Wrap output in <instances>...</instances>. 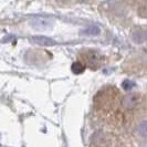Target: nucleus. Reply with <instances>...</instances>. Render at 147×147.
Wrapping results in <instances>:
<instances>
[{"instance_id":"obj_6","label":"nucleus","mask_w":147,"mask_h":147,"mask_svg":"<svg viewBox=\"0 0 147 147\" xmlns=\"http://www.w3.org/2000/svg\"><path fill=\"white\" fill-rule=\"evenodd\" d=\"M83 70H84V67H83V65H82L81 63H79V62L73 63V65H72V71H73L74 73H82Z\"/></svg>"},{"instance_id":"obj_2","label":"nucleus","mask_w":147,"mask_h":147,"mask_svg":"<svg viewBox=\"0 0 147 147\" xmlns=\"http://www.w3.org/2000/svg\"><path fill=\"white\" fill-rule=\"evenodd\" d=\"M30 41L33 44L37 45H41V47H51L57 43L53 39L49 37H43V36H38V37H32L30 38Z\"/></svg>"},{"instance_id":"obj_5","label":"nucleus","mask_w":147,"mask_h":147,"mask_svg":"<svg viewBox=\"0 0 147 147\" xmlns=\"http://www.w3.org/2000/svg\"><path fill=\"white\" fill-rule=\"evenodd\" d=\"M122 86H123V88L125 91H129V90H132L135 86V83L133 81H131V80H125V81H123V83H122Z\"/></svg>"},{"instance_id":"obj_1","label":"nucleus","mask_w":147,"mask_h":147,"mask_svg":"<svg viewBox=\"0 0 147 147\" xmlns=\"http://www.w3.org/2000/svg\"><path fill=\"white\" fill-rule=\"evenodd\" d=\"M54 21L47 17H34L30 20L31 28L37 31H48L53 28Z\"/></svg>"},{"instance_id":"obj_3","label":"nucleus","mask_w":147,"mask_h":147,"mask_svg":"<svg viewBox=\"0 0 147 147\" xmlns=\"http://www.w3.org/2000/svg\"><path fill=\"white\" fill-rule=\"evenodd\" d=\"M100 33H101V29L97 26H90V27H88V28H85V29H83L81 31V34L88 36V37H96Z\"/></svg>"},{"instance_id":"obj_4","label":"nucleus","mask_w":147,"mask_h":147,"mask_svg":"<svg viewBox=\"0 0 147 147\" xmlns=\"http://www.w3.org/2000/svg\"><path fill=\"white\" fill-rule=\"evenodd\" d=\"M137 132L140 136L143 137H147V121H143L140 122L138 126H137Z\"/></svg>"}]
</instances>
